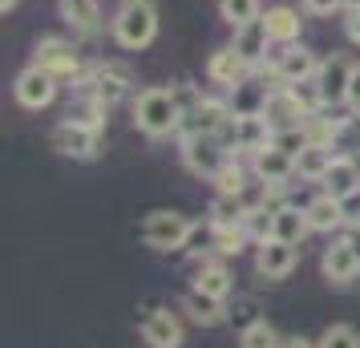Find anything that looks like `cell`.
<instances>
[{"instance_id":"6da1fadb","label":"cell","mask_w":360,"mask_h":348,"mask_svg":"<svg viewBox=\"0 0 360 348\" xmlns=\"http://www.w3.org/2000/svg\"><path fill=\"white\" fill-rule=\"evenodd\" d=\"M182 126V101H179V89L170 85H150L134 98V130H142L146 138H170L179 134Z\"/></svg>"},{"instance_id":"7a4b0ae2","label":"cell","mask_w":360,"mask_h":348,"mask_svg":"<svg viewBox=\"0 0 360 348\" xmlns=\"http://www.w3.org/2000/svg\"><path fill=\"white\" fill-rule=\"evenodd\" d=\"M110 33H114L117 49H126V53L150 49L154 37H158V8H154V0H122L114 20H110Z\"/></svg>"},{"instance_id":"3957f363","label":"cell","mask_w":360,"mask_h":348,"mask_svg":"<svg viewBox=\"0 0 360 348\" xmlns=\"http://www.w3.org/2000/svg\"><path fill=\"white\" fill-rule=\"evenodd\" d=\"M130 89H134V73L122 61H98L77 77V98H94L105 110H114L122 98H130Z\"/></svg>"},{"instance_id":"277c9868","label":"cell","mask_w":360,"mask_h":348,"mask_svg":"<svg viewBox=\"0 0 360 348\" xmlns=\"http://www.w3.org/2000/svg\"><path fill=\"white\" fill-rule=\"evenodd\" d=\"M235 158V150L223 142V134H186L182 138V166L195 179H214Z\"/></svg>"},{"instance_id":"5b68a950","label":"cell","mask_w":360,"mask_h":348,"mask_svg":"<svg viewBox=\"0 0 360 348\" xmlns=\"http://www.w3.org/2000/svg\"><path fill=\"white\" fill-rule=\"evenodd\" d=\"M191 235H195V219H186L182 211H150L142 219V243L150 251H179L186 247Z\"/></svg>"},{"instance_id":"8992f818","label":"cell","mask_w":360,"mask_h":348,"mask_svg":"<svg viewBox=\"0 0 360 348\" xmlns=\"http://www.w3.org/2000/svg\"><path fill=\"white\" fill-rule=\"evenodd\" d=\"M263 69L276 85H295V82H311L320 73V57H316V49L295 41V45H279V53Z\"/></svg>"},{"instance_id":"52a82bcc","label":"cell","mask_w":360,"mask_h":348,"mask_svg":"<svg viewBox=\"0 0 360 348\" xmlns=\"http://www.w3.org/2000/svg\"><path fill=\"white\" fill-rule=\"evenodd\" d=\"M49 142H53V150H57L61 158H73V162H94V158H98V150H101V130L65 117V122H57V126H53Z\"/></svg>"},{"instance_id":"ba28073f","label":"cell","mask_w":360,"mask_h":348,"mask_svg":"<svg viewBox=\"0 0 360 348\" xmlns=\"http://www.w3.org/2000/svg\"><path fill=\"white\" fill-rule=\"evenodd\" d=\"M33 65L49 69L57 82H77V77L85 73L82 53L73 49V41H61V37H41V41H37Z\"/></svg>"},{"instance_id":"9c48e42d","label":"cell","mask_w":360,"mask_h":348,"mask_svg":"<svg viewBox=\"0 0 360 348\" xmlns=\"http://www.w3.org/2000/svg\"><path fill=\"white\" fill-rule=\"evenodd\" d=\"M57 77H53L49 69L41 65H25L17 73V82H13V98H17L20 110H49L53 101H57Z\"/></svg>"},{"instance_id":"30bf717a","label":"cell","mask_w":360,"mask_h":348,"mask_svg":"<svg viewBox=\"0 0 360 348\" xmlns=\"http://www.w3.org/2000/svg\"><path fill=\"white\" fill-rule=\"evenodd\" d=\"M231 122H235V114H231L227 98H198L195 105L182 114L179 138H186V134H223Z\"/></svg>"},{"instance_id":"8fae6325","label":"cell","mask_w":360,"mask_h":348,"mask_svg":"<svg viewBox=\"0 0 360 348\" xmlns=\"http://www.w3.org/2000/svg\"><path fill=\"white\" fill-rule=\"evenodd\" d=\"M271 138H276V126L267 122L263 114H251V117H235L227 130H223V142H227L235 154H259L263 146H271Z\"/></svg>"},{"instance_id":"7c38bea8","label":"cell","mask_w":360,"mask_h":348,"mask_svg":"<svg viewBox=\"0 0 360 348\" xmlns=\"http://www.w3.org/2000/svg\"><path fill=\"white\" fill-rule=\"evenodd\" d=\"M320 271L332 288H348V283L360 276V259H356V247H352V235H340L332 239L320 255Z\"/></svg>"},{"instance_id":"4fadbf2b","label":"cell","mask_w":360,"mask_h":348,"mask_svg":"<svg viewBox=\"0 0 360 348\" xmlns=\"http://www.w3.org/2000/svg\"><path fill=\"white\" fill-rule=\"evenodd\" d=\"M348 77H352V61L332 53L320 61V73H316V89L324 98V110H340L344 98H348Z\"/></svg>"},{"instance_id":"5bb4252c","label":"cell","mask_w":360,"mask_h":348,"mask_svg":"<svg viewBox=\"0 0 360 348\" xmlns=\"http://www.w3.org/2000/svg\"><path fill=\"white\" fill-rule=\"evenodd\" d=\"M138 332H142V340L150 348H182L186 344V328H182L179 312H170V308L146 312V320L138 324Z\"/></svg>"},{"instance_id":"9a60e30c","label":"cell","mask_w":360,"mask_h":348,"mask_svg":"<svg viewBox=\"0 0 360 348\" xmlns=\"http://www.w3.org/2000/svg\"><path fill=\"white\" fill-rule=\"evenodd\" d=\"M300 264V247L283 243V239H267V243H255V271L263 280H288Z\"/></svg>"},{"instance_id":"2e32d148","label":"cell","mask_w":360,"mask_h":348,"mask_svg":"<svg viewBox=\"0 0 360 348\" xmlns=\"http://www.w3.org/2000/svg\"><path fill=\"white\" fill-rule=\"evenodd\" d=\"M231 49L243 57L251 69H263L267 65V49H271V33H267V25L259 20H247L239 29H231Z\"/></svg>"},{"instance_id":"e0dca14e","label":"cell","mask_w":360,"mask_h":348,"mask_svg":"<svg viewBox=\"0 0 360 348\" xmlns=\"http://www.w3.org/2000/svg\"><path fill=\"white\" fill-rule=\"evenodd\" d=\"M251 174H255V183L288 186L295 179V158L276 146H263L259 154H251Z\"/></svg>"},{"instance_id":"ac0fdd59","label":"cell","mask_w":360,"mask_h":348,"mask_svg":"<svg viewBox=\"0 0 360 348\" xmlns=\"http://www.w3.org/2000/svg\"><path fill=\"white\" fill-rule=\"evenodd\" d=\"M251 73H255V69L247 65L231 45H219V49L207 57V77H211L214 85H223V89H235V85L243 82V77H251Z\"/></svg>"},{"instance_id":"d6986e66","label":"cell","mask_w":360,"mask_h":348,"mask_svg":"<svg viewBox=\"0 0 360 348\" xmlns=\"http://www.w3.org/2000/svg\"><path fill=\"white\" fill-rule=\"evenodd\" d=\"M182 312L195 320L198 328H219V324H227V299H219V296H207V292H198V288H191L186 296H182Z\"/></svg>"},{"instance_id":"ffe728a7","label":"cell","mask_w":360,"mask_h":348,"mask_svg":"<svg viewBox=\"0 0 360 348\" xmlns=\"http://www.w3.org/2000/svg\"><path fill=\"white\" fill-rule=\"evenodd\" d=\"M324 195H336V199H348L352 191H360V162L352 158V154H336L332 158V166H328L324 174Z\"/></svg>"},{"instance_id":"44dd1931","label":"cell","mask_w":360,"mask_h":348,"mask_svg":"<svg viewBox=\"0 0 360 348\" xmlns=\"http://www.w3.org/2000/svg\"><path fill=\"white\" fill-rule=\"evenodd\" d=\"M263 25H267V33H271V45H295L300 33H304L300 8H292V4H271V8L263 13Z\"/></svg>"},{"instance_id":"7402d4cb","label":"cell","mask_w":360,"mask_h":348,"mask_svg":"<svg viewBox=\"0 0 360 348\" xmlns=\"http://www.w3.org/2000/svg\"><path fill=\"white\" fill-rule=\"evenodd\" d=\"M263 117H267L276 130H283V126H300L308 114H304V105L295 101V94L288 85H276L271 98H267V105H263Z\"/></svg>"},{"instance_id":"603a6c76","label":"cell","mask_w":360,"mask_h":348,"mask_svg":"<svg viewBox=\"0 0 360 348\" xmlns=\"http://www.w3.org/2000/svg\"><path fill=\"white\" fill-rule=\"evenodd\" d=\"M304 215H308V227L320 231V235H332V231H340V227H348V223H344V207H340L336 195H316V199L304 207Z\"/></svg>"},{"instance_id":"cb8c5ba5","label":"cell","mask_w":360,"mask_h":348,"mask_svg":"<svg viewBox=\"0 0 360 348\" xmlns=\"http://www.w3.org/2000/svg\"><path fill=\"white\" fill-rule=\"evenodd\" d=\"M271 98V89L259 82V77H243V82L231 89V114L235 117H251V114H263V105Z\"/></svg>"},{"instance_id":"d4e9b609","label":"cell","mask_w":360,"mask_h":348,"mask_svg":"<svg viewBox=\"0 0 360 348\" xmlns=\"http://www.w3.org/2000/svg\"><path fill=\"white\" fill-rule=\"evenodd\" d=\"M191 288L207 292V296L231 299V292H235V276H231V271L219 264V259H202V264H198V271H195V283H191Z\"/></svg>"},{"instance_id":"484cf974","label":"cell","mask_w":360,"mask_h":348,"mask_svg":"<svg viewBox=\"0 0 360 348\" xmlns=\"http://www.w3.org/2000/svg\"><path fill=\"white\" fill-rule=\"evenodd\" d=\"M332 146H304L300 154H295V179H304V183H324L328 166H332Z\"/></svg>"},{"instance_id":"4316f807","label":"cell","mask_w":360,"mask_h":348,"mask_svg":"<svg viewBox=\"0 0 360 348\" xmlns=\"http://www.w3.org/2000/svg\"><path fill=\"white\" fill-rule=\"evenodd\" d=\"M251 179H255V174H251V162H239V154H235V158L214 174L211 183H214V195H243V199H247Z\"/></svg>"},{"instance_id":"83f0119b","label":"cell","mask_w":360,"mask_h":348,"mask_svg":"<svg viewBox=\"0 0 360 348\" xmlns=\"http://www.w3.org/2000/svg\"><path fill=\"white\" fill-rule=\"evenodd\" d=\"M61 17L77 29V33H98L101 29V8L98 0H57Z\"/></svg>"},{"instance_id":"f1b7e54d","label":"cell","mask_w":360,"mask_h":348,"mask_svg":"<svg viewBox=\"0 0 360 348\" xmlns=\"http://www.w3.org/2000/svg\"><path fill=\"white\" fill-rule=\"evenodd\" d=\"M308 215L300 211V207H292V202H283V207H276V239H283V243H292V247H300L304 243V235H308Z\"/></svg>"},{"instance_id":"f546056e","label":"cell","mask_w":360,"mask_h":348,"mask_svg":"<svg viewBox=\"0 0 360 348\" xmlns=\"http://www.w3.org/2000/svg\"><path fill=\"white\" fill-rule=\"evenodd\" d=\"M243 231L251 243H267V239H276V207H267V202H251L243 215Z\"/></svg>"},{"instance_id":"4dcf8cb0","label":"cell","mask_w":360,"mask_h":348,"mask_svg":"<svg viewBox=\"0 0 360 348\" xmlns=\"http://www.w3.org/2000/svg\"><path fill=\"white\" fill-rule=\"evenodd\" d=\"M251 202L243 195H214L211 202V227H239Z\"/></svg>"},{"instance_id":"1f68e13d","label":"cell","mask_w":360,"mask_h":348,"mask_svg":"<svg viewBox=\"0 0 360 348\" xmlns=\"http://www.w3.org/2000/svg\"><path fill=\"white\" fill-rule=\"evenodd\" d=\"M247 243H251V239H247L243 223H239V227H211V251L219 255V259H231V255H239Z\"/></svg>"},{"instance_id":"d6a6232c","label":"cell","mask_w":360,"mask_h":348,"mask_svg":"<svg viewBox=\"0 0 360 348\" xmlns=\"http://www.w3.org/2000/svg\"><path fill=\"white\" fill-rule=\"evenodd\" d=\"M227 308H231L227 324H235L239 332L255 328V324L263 320V304H259L255 296H235V299H227Z\"/></svg>"},{"instance_id":"836d02e7","label":"cell","mask_w":360,"mask_h":348,"mask_svg":"<svg viewBox=\"0 0 360 348\" xmlns=\"http://www.w3.org/2000/svg\"><path fill=\"white\" fill-rule=\"evenodd\" d=\"M219 17L227 20L231 29H239L247 20H259L263 8H259V0H219Z\"/></svg>"},{"instance_id":"e575fe53","label":"cell","mask_w":360,"mask_h":348,"mask_svg":"<svg viewBox=\"0 0 360 348\" xmlns=\"http://www.w3.org/2000/svg\"><path fill=\"white\" fill-rule=\"evenodd\" d=\"M239 348H283V336H279L267 320H259L255 328L239 332Z\"/></svg>"},{"instance_id":"d590c367","label":"cell","mask_w":360,"mask_h":348,"mask_svg":"<svg viewBox=\"0 0 360 348\" xmlns=\"http://www.w3.org/2000/svg\"><path fill=\"white\" fill-rule=\"evenodd\" d=\"M316 344L320 348H360V328H352V324H328Z\"/></svg>"},{"instance_id":"8d00e7d4","label":"cell","mask_w":360,"mask_h":348,"mask_svg":"<svg viewBox=\"0 0 360 348\" xmlns=\"http://www.w3.org/2000/svg\"><path fill=\"white\" fill-rule=\"evenodd\" d=\"M300 8H304L308 17H332V13L348 8V0H300Z\"/></svg>"},{"instance_id":"74e56055","label":"cell","mask_w":360,"mask_h":348,"mask_svg":"<svg viewBox=\"0 0 360 348\" xmlns=\"http://www.w3.org/2000/svg\"><path fill=\"white\" fill-rule=\"evenodd\" d=\"M344 110L352 117H360V65H352V77H348V98H344Z\"/></svg>"},{"instance_id":"f35d334b","label":"cell","mask_w":360,"mask_h":348,"mask_svg":"<svg viewBox=\"0 0 360 348\" xmlns=\"http://www.w3.org/2000/svg\"><path fill=\"white\" fill-rule=\"evenodd\" d=\"M340 207H344V223L356 231V227H360V191H352L348 199H340Z\"/></svg>"},{"instance_id":"ab89813d","label":"cell","mask_w":360,"mask_h":348,"mask_svg":"<svg viewBox=\"0 0 360 348\" xmlns=\"http://www.w3.org/2000/svg\"><path fill=\"white\" fill-rule=\"evenodd\" d=\"M344 33H348V41H352V45H360V4L344 13Z\"/></svg>"},{"instance_id":"60d3db41","label":"cell","mask_w":360,"mask_h":348,"mask_svg":"<svg viewBox=\"0 0 360 348\" xmlns=\"http://www.w3.org/2000/svg\"><path fill=\"white\" fill-rule=\"evenodd\" d=\"M283 348H320L316 340H308V336H288L283 340Z\"/></svg>"},{"instance_id":"b9f144b4","label":"cell","mask_w":360,"mask_h":348,"mask_svg":"<svg viewBox=\"0 0 360 348\" xmlns=\"http://www.w3.org/2000/svg\"><path fill=\"white\" fill-rule=\"evenodd\" d=\"M13 8H17V0H0V13H4V17H8Z\"/></svg>"},{"instance_id":"7bdbcfd3","label":"cell","mask_w":360,"mask_h":348,"mask_svg":"<svg viewBox=\"0 0 360 348\" xmlns=\"http://www.w3.org/2000/svg\"><path fill=\"white\" fill-rule=\"evenodd\" d=\"M352 247H356V259H360V227L352 231Z\"/></svg>"}]
</instances>
